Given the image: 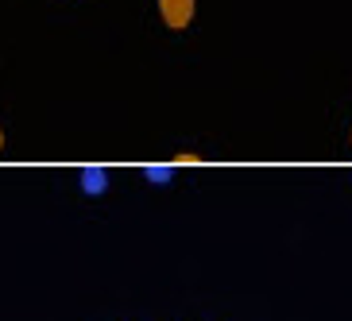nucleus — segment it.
<instances>
[{"label":"nucleus","mask_w":352,"mask_h":321,"mask_svg":"<svg viewBox=\"0 0 352 321\" xmlns=\"http://www.w3.org/2000/svg\"><path fill=\"white\" fill-rule=\"evenodd\" d=\"M194 0H159V16H163V23L170 27V32H182V27H190V20H194Z\"/></svg>","instance_id":"obj_1"},{"label":"nucleus","mask_w":352,"mask_h":321,"mask_svg":"<svg viewBox=\"0 0 352 321\" xmlns=\"http://www.w3.org/2000/svg\"><path fill=\"white\" fill-rule=\"evenodd\" d=\"M104 186H109V175H104V166H85L82 170V190L89 197H101Z\"/></svg>","instance_id":"obj_2"},{"label":"nucleus","mask_w":352,"mask_h":321,"mask_svg":"<svg viewBox=\"0 0 352 321\" xmlns=\"http://www.w3.org/2000/svg\"><path fill=\"white\" fill-rule=\"evenodd\" d=\"M144 175L151 178V182H166V178H170V166H147Z\"/></svg>","instance_id":"obj_3"},{"label":"nucleus","mask_w":352,"mask_h":321,"mask_svg":"<svg viewBox=\"0 0 352 321\" xmlns=\"http://www.w3.org/2000/svg\"><path fill=\"white\" fill-rule=\"evenodd\" d=\"M0 147H4V132H0Z\"/></svg>","instance_id":"obj_4"}]
</instances>
